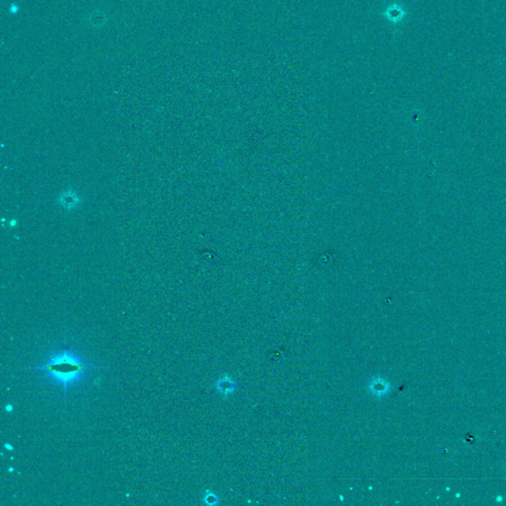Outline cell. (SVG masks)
Here are the masks:
<instances>
[{"mask_svg": "<svg viewBox=\"0 0 506 506\" xmlns=\"http://www.w3.org/2000/svg\"><path fill=\"white\" fill-rule=\"evenodd\" d=\"M96 367L83 362L77 354L68 349L60 350L48 358L47 363L35 368V370L46 373L64 390L69 385L78 382L87 371L94 370Z\"/></svg>", "mask_w": 506, "mask_h": 506, "instance_id": "obj_1", "label": "cell"}, {"mask_svg": "<svg viewBox=\"0 0 506 506\" xmlns=\"http://www.w3.org/2000/svg\"><path fill=\"white\" fill-rule=\"evenodd\" d=\"M368 389L376 397H383L389 393L390 386L385 379L381 377H374L368 383Z\"/></svg>", "mask_w": 506, "mask_h": 506, "instance_id": "obj_2", "label": "cell"}, {"mask_svg": "<svg viewBox=\"0 0 506 506\" xmlns=\"http://www.w3.org/2000/svg\"><path fill=\"white\" fill-rule=\"evenodd\" d=\"M214 387L224 395H229V394L234 392V389L236 388V385L234 381L232 379H230L228 376H224L223 378H221L216 381Z\"/></svg>", "mask_w": 506, "mask_h": 506, "instance_id": "obj_3", "label": "cell"}, {"mask_svg": "<svg viewBox=\"0 0 506 506\" xmlns=\"http://www.w3.org/2000/svg\"><path fill=\"white\" fill-rule=\"evenodd\" d=\"M205 501H206V503H208V504H211V505H212V504H214V503L218 501V498H216V496L214 495V493L210 492V493H208V494L205 496Z\"/></svg>", "mask_w": 506, "mask_h": 506, "instance_id": "obj_4", "label": "cell"}]
</instances>
